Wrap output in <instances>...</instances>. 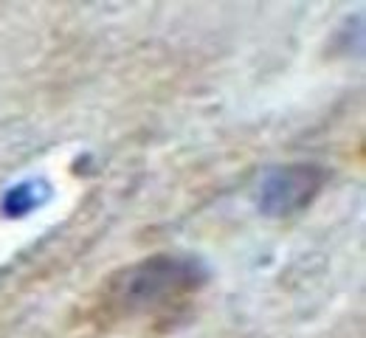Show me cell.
Masks as SVG:
<instances>
[{"instance_id":"cell-1","label":"cell","mask_w":366,"mask_h":338,"mask_svg":"<svg viewBox=\"0 0 366 338\" xmlns=\"http://www.w3.org/2000/svg\"><path fill=\"white\" fill-rule=\"evenodd\" d=\"M212 271L194 254H152L113 271L99 296V307L107 319L155 316L209 285Z\"/></svg>"},{"instance_id":"cell-2","label":"cell","mask_w":366,"mask_h":338,"mask_svg":"<svg viewBox=\"0 0 366 338\" xmlns=\"http://www.w3.org/2000/svg\"><path fill=\"white\" fill-rule=\"evenodd\" d=\"M330 172L313 161H293L271 166L257 187V209L262 217L287 220L307 212L321 194Z\"/></svg>"},{"instance_id":"cell-3","label":"cell","mask_w":366,"mask_h":338,"mask_svg":"<svg viewBox=\"0 0 366 338\" xmlns=\"http://www.w3.org/2000/svg\"><path fill=\"white\" fill-rule=\"evenodd\" d=\"M54 197V187L46 178H23L0 194V214L6 220H26L34 212H40Z\"/></svg>"}]
</instances>
